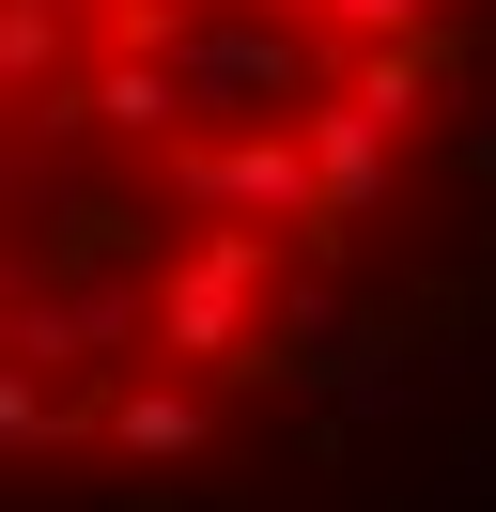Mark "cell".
<instances>
[{
    "label": "cell",
    "mask_w": 496,
    "mask_h": 512,
    "mask_svg": "<svg viewBox=\"0 0 496 512\" xmlns=\"http://www.w3.org/2000/svg\"><path fill=\"white\" fill-rule=\"evenodd\" d=\"M481 47L465 0H0V450L186 466L233 388L388 357L341 264Z\"/></svg>",
    "instance_id": "6da1fadb"
}]
</instances>
